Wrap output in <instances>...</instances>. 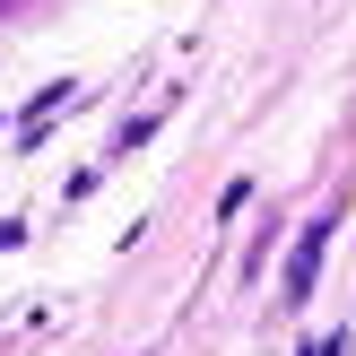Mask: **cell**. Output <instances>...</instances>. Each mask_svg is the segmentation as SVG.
<instances>
[{"label":"cell","instance_id":"1","mask_svg":"<svg viewBox=\"0 0 356 356\" xmlns=\"http://www.w3.org/2000/svg\"><path fill=\"white\" fill-rule=\"evenodd\" d=\"M322 252H330V218H313V226H305V243H296V261H287V305H305V296H313Z\"/></svg>","mask_w":356,"mask_h":356}]
</instances>
